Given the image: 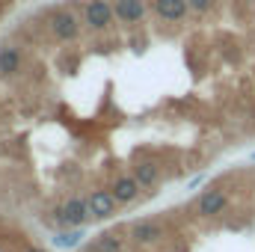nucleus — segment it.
<instances>
[{"label":"nucleus","mask_w":255,"mask_h":252,"mask_svg":"<svg viewBox=\"0 0 255 252\" xmlns=\"http://www.w3.org/2000/svg\"><path fill=\"white\" fill-rule=\"evenodd\" d=\"M199 184H205V175H196V178H193L190 184H187V190H196Z\"/></svg>","instance_id":"nucleus-15"},{"label":"nucleus","mask_w":255,"mask_h":252,"mask_svg":"<svg viewBox=\"0 0 255 252\" xmlns=\"http://www.w3.org/2000/svg\"><path fill=\"white\" fill-rule=\"evenodd\" d=\"M187 3H190V12H196V15H208V12L214 9L217 0H187Z\"/></svg>","instance_id":"nucleus-14"},{"label":"nucleus","mask_w":255,"mask_h":252,"mask_svg":"<svg viewBox=\"0 0 255 252\" xmlns=\"http://www.w3.org/2000/svg\"><path fill=\"white\" fill-rule=\"evenodd\" d=\"M128 238H130V244H136V247H151V244H157V241L163 238V229H160V223H154V220H136V223L128 229Z\"/></svg>","instance_id":"nucleus-7"},{"label":"nucleus","mask_w":255,"mask_h":252,"mask_svg":"<svg viewBox=\"0 0 255 252\" xmlns=\"http://www.w3.org/2000/svg\"><path fill=\"white\" fill-rule=\"evenodd\" d=\"M148 6L166 24H181L190 15V3L187 0H148Z\"/></svg>","instance_id":"nucleus-6"},{"label":"nucleus","mask_w":255,"mask_h":252,"mask_svg":"<svg viewBox=\"0 0 255 252\" xmlns=\"http://www.w3.org/2000/svg\"><path fill=\"white\" fill-rule=\"evenodd\" d=\"M89 220H92V211H89V199H83V196H71V199H65L63 208L54 214V226H57V232H63V229H83Z\"/></svg>","instance_id":"nucleus-2"},{"label":"nucleus","mask_w":255,"mask_h":252,"mask_svg":"<svg viewBox=\"0 0 255 252\" xmlns=\"http://www.w3.org/2000/svg\"><path fill=\"white\" fill-rule=\"evenodd\" d=\"M148 0H113V12H116V24L122 27H136L145 21L148 15Z\"/></svg>","instance_id":"nucleus-4"},{"label":"nucleus","mask_w":255,"mask_h":252,"mask_svg":"<svg viewBox=\"0 0 255 252\" xmlns=\"http://www.w3.org/2000/svg\"><path fill=\"white\" fill-rule=\"evenodd\" d=\"M21 68H24V54H21V48L12 45V42H3V45H0V77H15Z\"/></svg>","instance_id":"nucleus-9"},{"label":"nucleus","mask_w":255,"mask_h":252,"mask_svg":"<svg viewBox=\"0 0 255 252\" xmlns=\"http://www.w3.org/2000/svg\"><path fill=\"white\" fill-rule=\"evenodd\" d=\"M48 30H51V36H54V42H60V45H71V42H77L80 39V30H83V18L74 12V9H54L51 15H48Z\"/></svg>","instance_id":"nucleus-1"},{"label":"nucleus","mask_w":255,"mask_h":252,"mask_svg":"<svg viewBox=\"0 0 255 252\" xmlns=\"http://www.w3.org/2000/svg\"><path fill=\"white\" fill-rule=\"evenodd\" d=\"M24 252H45L42 247H30V250H24Z\"/></svg>","instance_id":"nucleus-16"},{"label":"nucleus","mask_w":255,"mask_h":252,"mask_svg":"<svg viewBox=\"0 0 255 252\" xmlns=\"http://www.w3.org/2000/svg\"><path fill=\"white\" fill-rule=\"evenodd\" d=\"M116 24L113 0H86L83 3V27L92 33H104Z\"/></svg>","instance_id":"nucleus-3"},{"label":"nucleus","mask_w":255,"mask_h":252,"mask_svg":"<svg viewBox=\"0 0 255 252\" xmlns=\"http://www.w3.org/2000/svg\"><path fill=\"white\" fill-rule=\"evenodd\" d=\"M92 252H122V238L116 232H101L92 241Z\"/></svg>","instance_id":"nucleus-13"},{"label":"nucleus","mask_w":255,"mask_h":252,"mask_svg":"<svg viewBox=\"0 0 255 252\" xmlns=\"http://www.w3.org/2000/svg\"><path fill=\"white\" fill-rule=\"evenodd\" d=\"M86 199H89L92 220H110V217H116V208H119V202H116V196H113L110 190H92Z\"/></svg>","instance_id":"nucleus-8"},{"label":"nucleus","mask_w":255,"mask_h":252,"mask_svg":"<svg viewBox=\"0 0 255 252\" xmlns=\"http://www.w3.org/2000/svg\"><path fill=\"white\" fill-rule=\"evenodd\" d=\"M130 175L136 178L139 187L148 190V193H154V187L160 184V169H157V163H151V160H136L133 169H130Z\"/></svg>","instance_id":"nucleus-11"},{"label":"nucleus","mask_w":255,"mask_h":252,"mask_svg":"<svg viewBox=\"0 0 255 252\" xmlns=\"http://www.w3.org/2000/svg\"><path fill=\"white\" fill-rule=\"evenodd\" d=\"M51 241H54L57 250H74V247H80V241H83V229H63V232H57Z\"/></svg>","instance_id":"nucleus-12"},{"label":"nucleus","mask_w":255,"mask_h":252,"mask_svg":"<svg viewBox=\"0 0 255 252\" xmlns=\"http://www.w3.org/2000/svg\"><path fill=\"white\" fill-rule=\"evenodd\" d=\"M226 208H229V193H226L223 187H208L202 196H199V202H196V214L205 217V220L220 217Z\"/></svg>","instance_id":"nucleus-5"},{"label":"nucleus","mask_w":255,"mask_h":252,"mask_svg":"<svg viewBox=\"0 0 255 252\" xmlns=\"http://www.w3.org/2000/svg\"><path fill=\"white\" fill-rule=\"evenodd\" d=\"M253 160H255V154H253Z\"/></svg>","instance_id":"nucleus-17"},{"label":"nucleus","mask_w":255,"mask_h":252,"mask_svg":"<svg viewBox=\"0 0 255 252\" xmlns=\"http://www.w3.org/2000/svg\"><path fill=\"white\" fill-rule=\"evenodd\" d=\"M110 193L116 196V202H119V205H133V202L142 196V187L136 184V178H133V175H119V178L113 181Z\"/></svg>","instance_id":"nucleus-10"}]
</instances>
